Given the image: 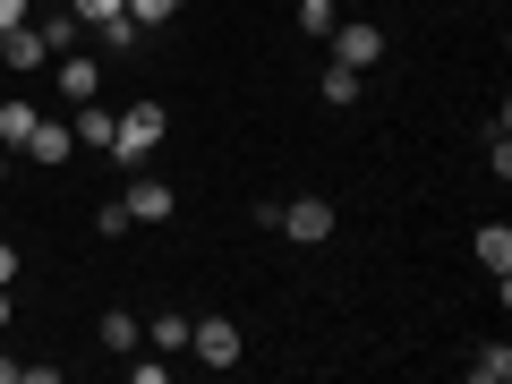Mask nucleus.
<instances>
[{
    "label": "nucleus",
    "mask_w": 512,
    "mask_h": 384,
    "mask_svg": "<svg viewBox=\"0 0 512 384\" xmlns=\"http://www.w3.org/2000/svg\"><path fill=\"white\" fill-rule=\"evenodd\" d=\"M163 128H171V111L154 103V94H146V103H128V111H120V128H111V163L146 171V163H154V146H163Z\"/></svg>",
    "instance_id": "1"
},
{
    "label": "nucleus",
    "mask_w": 512,
    "mask_h": 384,
    "mask_svg": "<svg viewBox=\"0 0 512 384\" xmlns=\"http://www.w3.org/2000/svg\"><path fill=\"white\" fill-rule=\"evenodd\" d=\"M333 60L367 77V69L384 60V26H367V18H333Z\"/></svg>",
    "instance_id": "2"
},
{
    "label": "nucleus",
    "mask_w": 512,
    "mask_h": 384,
    "mask_svg": "<svg viewBox=\"0 0 512 384\" xmlns=\"http://www.w3.org/2000/svg\"><path fill=\"white\" fill-rule=\"evenodd\" d=\"M274 231L299 239V248H316V239H333V205L325 197H291V205H274Z\"/></svg>",
    "instance_id": "3"
},
{
    "label": "nucleus",
    "mask_w": 512,
    "mask_h": 384,
    "mask_svg": "<svg viewBox=\"0 0 512 384\" xmlns=\"http://www.w3.org/2000/svg\"><path fill=\"white\" fill-rule=\"evenodd\" d=\"M188 350H197L205 367H239V325L231 316H197V325H188Z\"/></svg>",
    "instance_id": "4"
},
{
    "label": "nucleus",
    "mask_w": 512,
    "mask_h": 384,
    "mask_svg": "<svg viewBox=\"0 0 512 384\" xmlns=\"http://www.w3.org/2000/svg\"><path fill=\"white\" fill-rule=\"evenodd\" d=\"M52 86L69 94V103H94V94H103V69H94V52H60V60H52Z\"/></svg>",
    "instance_id": "5"
},
{
    "label": "nucleus",
    "mask_w": 512,
    "mask_h": 384,
    "mask_svg": "<svg viewBox=\"0 0 512 384\" xmlns=\"http://www.w3.org/2000/svg\"><path fill=\"white\" fill-rule=\"evenodd\" d=\"M0 69H18V77L52 69V43H43V26H9V43H0Z\"/></svg>",
    "instance_id": "6"
},
{
    "label": "nucleus",
    "mask_w": 512,
    "mask_h": 384,
    "mask_svg": "<svg viewBox=\"0 0 512 384\" xmlns=\"http://www.w3.org/2000/svg\"><path fill=\"white\" fill-rule=\"evenodd\" d=\"M128 222H171V205H180V197H171V188L163 180H146V171H137V180H128Z\"/></svg>",
    "instance_id": "7"
},
{
    "label": "nucleus",
    "mask_w": 512,
    "mask_h": 384,
    "mask_svg": "<svg viewBox=\"0 0 512 384\" xmlns=\"http://www.w3.org/2000/svg\"><path fill=\"white\" fill-rule=\"evenodd\" d=\"M470 248H478V265H487L495 282H512V222H478Z\"/></svg>",
    "instance_id": "8"
},
{
    "label": "nucleus",
    "mask_w": 512,
    "mask_h": 384,
    "mask_svg": "<svg viewBox=\"0 0 512 384\" xmlns=\"http://www.w3.org/2000/svg\"><path fill=\"white\" fill-rule=\"evenodd\" d=\"M111 128H120V111H103V103H77L69 137H77V146H94V154H111Z\"/></svg>",
    "instance_id": "9"
},
{
    "label": "nucleus",
    "mask_w": 512,
    "mask_h": 384,
    "mask_svg": "<svg viewBox=\"0 0 512 384\" xmlns=\"http://www.w3.org/2000/svg\"><path fill=\"white\" fill-rule=\"evenodd\" d=\"M26 154H35L43 171H60V163H69V154H77V137H69V120H43L35 137H26Z\"/></svg>",
    "instance_id": "10"
},
{
    "label": "nucleus",
    "mask_w": 512,
    "mask_h": 384,
    "mask_svg": "<svg viewBox=\"0 0 512 384\" xmlns=\"http://www.w3.org/2000/svg\"><path fill=\"white\" fill-rule=\"evenodd\" d=\"M35 128H43V111L26 103V94H9V103H0V146H18V154H26V137H35Z\"/></svg>",
    "instance_id": "11"
},
{
    "label": "nucleus",
    "mask_w": 512,
    "mask_h": 384,
    "mask_svg": "<svg viewBox=\"0 0 512 384\" xmlns=\"http://www.w3.org/2000/svg\"><path fill=\"white\" fill-rule=\"evenodd\" d=\"M316 94H325L333 111H342V103H359V69H342V60H333V69L316 77Z\"/></svg>",
    "instance_id": "12"
},
{
    "label": "nucleus",
    "mask_w": 512,
    "mask_h": 384,
    "mask_svg": "<svg viewBox=\"0 0 512 384\" xmlns=\"http://www.w3.org/2000/svg\"><path fill=\"white\" fill-rule=\"evenodd\" d=\"M94 333H103V350H137V342H146V333H137V316H128V308H111V316H103V325H94Z\"/></svg>",
    "instance_id": "13"
},
{
    "label": "nucleus",
    "mask_w": 512,
    "mask_h": 384,
    "mask_svg": "<svg viewBox=\"0 0 512 384\" xmlns=\"http://www.w3.org/2000/svg\"><path fill=\"white\" fill-rule=\"evenodd\" d=\"M188 0H128V26H137V35H146V26H171L180 18Z\"/></svg>",
    "instance_id": "14"
},
{
    "label": "nucleus",
    "mask_w": 512,
    "mask_h": 384,
    "mask_svg": "<svg viewBox=\"0 0 512 384\" xmlns=\"http://www.w3.org/2000/svg\"><path fill=\"white\" fill-rule=\"evenodd\" d=\"M188 325H197V316L163 308V316H154V350H188Z\"/></svg>",
    "instance_id": "15"
},
{
    "label": "nucleus",
    "mask_w": 512,
    "mask_h": 384,
    "mask_svg": "<svg viewBox=\"0 0 512 384\" xmlns=\"http://www.w3.org/2000/svg\"><path fill=\"white\" fill-rule=\"evenodd\" d=\"M470 376H478V384H512V350H504V342H495V350H478V359H470Z\"/></svg>",
    "instance_id": "16"
},
{
    "label": "nucleus",
    "mask_w": 512,
    "mask_h": 384,
    "mask_svg": "<svg viewBox=\"0 0 512 384\" xmlns=\"http://www.w3.org/2000/svg\"><path fill=\"white\" fill-rule=\"evenodd\" d=\"M333 18H342V0H299V26L308 35H333Z\"/></svg>",
    "instance_id": "17"
},
{
    "label": "nucleus",
    "mask_w": 512,
    "mask_h": 384,
    "mask_svg": "<svg viewBox=\"0 0 512 384\" xmlns=\"http://www.w3.org/2000/svg\"><path fill=\"white\" fill-rule=\"evenodd\" d=\"M77 26H103V18H128V0H69Z\"/></svg>",
    "instance_id": "18"
},
{
    "label": "nucleus",
    "mask_w": 512,
    "mask_h": 384,
    "mask_svg": "<svg viewBox=\"0 0 512 384\" xmlns=\"http://www.w3.org/2000/svg\"><path fill=\"white\" fill-rule=\"evenodd\" d=\"M35 26H43V43H52V60L77 52V18H35Z\"/></svg>",
    "instance_id": "19"
},
{
    "label": "nucleus",
    "mask_w": 512,
    "mask_h": 384,
    "mask_svg": "<svg viewBox=\"0 0 512 384\" xmlns=\"http://www.w3.org/2000/svg\"><path fill=\"white\" fill-rule=\"evenodd\" d=\"M94 231H103V239H120V231H137V222H128V205H120V197H111V205H103V214H94Z\"/></svg>",
    "instance_id": "20"
},
{
    "label": "nucleus",
    "mask_w": 512,
    "mask_h": 384,
    "mask_svg": "<svg viewBox=\"0 0 512 384\" xmlns=\"http://www.w3.org/2000/svg\"><path fill=\"white\" fill-rule=\"evenodd\" d=\"M35 18V0H0V35H9V26H26Z\"/></svg>",
    "instance_id": "21"
},
{
    "label": "nucleus",
    "mask_w": 512,
    "mask_h": 384,
    "mask_svg": "<svg viewBox=\"0 0 512 384\" xmlns=\"http://www.w3.org/2000/svg\"><path fill=\"white\" fill-rule=\"evenodd\" d=\"M9 282H18V248H9V239H0V291H9Z\"/></svg>",
    "instance_id": "22"
},
{
    "label": "nucleus",
    "mask_w": 512,
    "mask_h": 384,
    "mask_svg": "<svg viewBox=\"0 0 512 384\" xmlns=\"http://www.w3.org/2000/svg\"><path fill=\"white\" fill-rule=\"evenodd\" d=\"M18 376H26V367H18V359H0V384H18Z\"/></svg>",
    "instance_id": "23"
},
{
    "label": "nucleus",
    "mask_w": 512,
    "mask_h": 384,
    "mask_svg": "<svg viewBox=\"0 0 512 384\" xmlns=\"http://www.w3.org/2000/svg\"><path fill=\"white\" fill-rule=\"evenodd\" d=\"M9 316H18V299H9V291H0V325H9Z\"/></svg>",
    "instance_id": "24"
},
{
    "label": "nucleus",
    "mask_w": 512,
    "mask_h": 384,
    "mask_svg": "<svg viewBox=\"0 0 512 384\" xmlns=\"http://www.w3.org/2000/svg\"><path fill=\"white\" fill-rule=\"evenodd\" d=\"M0 180H9V154H0Z\"/></svg>",
    "instance_id": "25"
}]
</instances>
